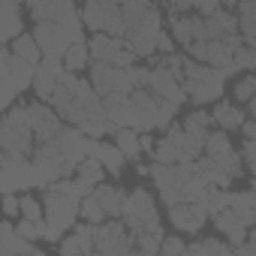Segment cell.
<instances>
[{
	"mask_svg": "<svg viewBox=\"0 0 256 256\" xmlns=\"http://www.w3.org/2000/svg\"><path fill=\"white\" fill-rule=\"evenodd\" d=\"M124 217H133L145 226V232H154V235H166L163 232V223H160V211H157V202L154 196L145 190V187H136L126 193V202H124Z\"/></svg>",
	"mask_w": 256,
	"mask_h": 256,
	"instance_id": "30bf717a",
	"label": "cell"
},
{
	"mask_svg": "<svg viewBox=\"0 0 256 256\" xmlns=\"http://www.w3.org/2000/svg\"><path fill=\"white\" fill-rule=\"evenodd\" d=\"M88 46H90V54H94V60H102V64H114V58L124 52V36H114V34H94L90 40H88Z\"/></svg>",
	"mask_w": 256,
	"mask_h": 256,
	"instance_id": "cb8c5ba5",
	"label": "cell"
},
{
	"mask_svg": "<svg viewBox=\"0 0 256 256\" xmlns=\"http://www.w3.org/2000/svg\"><path fill=\"white\" fill-rule=\"evenodd\" d=\"M82 22L88 30L94 34H114V36H126V22H124V10L114 0H84L82 6Z\"/></svg>",
	"mask_w": 256,
	"mask_h": 256,
	"instance_id": "5b68a950",
	"label": "cell"
},
{
	"mask_svg": "<svg viewBox=\"0 0 256 256\" xmlns=\"http://www.w3.org/2000/svg\"><path fill=\"white\" fill-rule=\"evenodd\" d=\"M247 112H250V118H256V96H253V100L247 102Z\"/></svg>",
	"mask_w": 256,
	"mask_h": 256,
	"instance_id": "11a10c76",
	"label": "cell"
},
{
	"mask_svg": "<svg viewBox=\"0 0 256 256\" xmlns=\"http://www.w3.org/2000/svg\"><path fill=\"white\" fill-rule=\"evenodd\" d=\"M241 157H244L247 172L256 175V139H244V145H241Z\"/></svg>",
	"mask_w": 256,
	"mask_h": 256,
	"instance_id": "ee69618b",
	"label": "cell"
},
{
	"mask_svg": "<svg viewBox=\"0 0 256 256\" xmlns=\"http://www.w3.org/2000/svg\"><path fill=\"white\" fill-rule=\"evenodd\" d=\"M241 136L244 139H256V118H250V120L241 124Z\"/></svg>",
	"mask_w": 256,
	"mask_h": 256,
	"instance_id": "f5cc1de1",
	"label": "cell"
},
{
	"mask_svg": "<svg viewBox=\"0 0 256 256\" xmlns=\"http://www.w3.org/2000/svg\"><path fill=\"white\" fill-rule=\"evenodd\" d=\"M217 10H223V0H196V12L199 16H214Z\"/></svg>",
	"mask_w": 256,
	"mask_h": 256,
	"instance_id": "f907efd6",
	"label": "cell"
},
{
	"mask_svg": "<svg viewBox=\"0 0 256 256\" xmlns=\"http://www.w3.org/2000/svg\"><path fill=\"white\" fill-rule=\"evenodd\" d=\"M235 66L241 72H256V48H250L247 42L235 52Z\"/></svg>",
	"mask_w": 256,
	"mask_h": 256,
	"instance_id": "60d3db41",
	"label": "cell"
},
{
	"mask_svg": "<svg viewBox=\"0 0 256 256\" xmlns=\"http://www.w3.org/2000/svg\"><path fill=\"white\" fill-rule=\"evenodd\" d=\"M24 112H28V124L34 126V133H36V142L58 139V136L64 133V126H66L64 118L54 112V106L46 102V100H40V102H28Z\"/></svg>",
	"mask_w": 256,
	"mask_h": 256,
	"instance_id": "7c38bea8",
	"label": "cell"
},
{
	"mask_svg": "<svg viewBox=\"0 0 256 256\" xmlns=\"http://www.w3.org/2000/svg\"><path fill=\"white\" fill-rule=\"evenodd\" d=\"M42 256L40 244L24 238L18 232V226H12V217H6L4 223H0V256Z\"/></svg>",
	"mask_w": 256,
	"mask_h": 256,
	"instance_id": "2e32d148",
	"label": "cell"
},
{
	"mask_svg": "<svg viewBox=\"0 0 256 256\" xmlns=\"http://www.w3.org/2000/svg\"><path fill=\"white\" fill-rule=\"evenodd\" d=\"M205 157L217 166V169H223V172H229L232 178H241V172H244V157H241V151H235L232 148V142H229V136H226V130H211L208 133V142H205Z\"/></svg>",
	"mask_w": 256,
	"mask_h": 256,
	"instance_id": "8fae6325",
	"label": "cell"
},
{
	"mask_svg": "<svg viewBox=\"0 0 256 256\" xmlns=\"http://www.w3.org/2000/svg\"><path fill=\"white\" fill-rule=\"evenodd\" d=\"M106 172H108V169H106L100 160H94V157H84V160L78 163V169H76V175H78V178H84V181H88V184H94V187H96V184H102Z\"/></svg>",
	"mask_w": 256,
	"mask_h": 256,
	"instance_id": "8d00e7d4",
	"label": "cell"
},
{
	"mask_svg": "<svg viewBox=\"0 0 256 256\" xmlns=\"http://www.w3.org/2000/svg\"><path fill=\"white\" fill-rule=\"evenodd\" d=\"M88 157H94V160H100L106 169H108V175H120L124 172V166H126V154L118 148V145H108V142H100V139H88Z\"/></svg>",
	"mask_w": 256,
	"mask_h": 256,
	"instance_id": "ffe728a7",
	"label": "cell"
},
{
	"mask_svg": "<svg viewBox=\"0 0 256 256\" xmlns=\"http://www.w3.org/2000/svg\"><path fill=\"white\" fill-rule=\"evenodd\" d=\"M160 244H163V238L160 235H154V232H139L136 235V250L139 253H160Z\"/></svg>",
	"mask_w": 256,
	"mask_h": 256,
	"instance_id": "b9f144b4",
	"label": "cell"
},
{
	"mask_svg": "<svg viewBox=\"0 0 256 256\" xmlns=\"http://www.w3.org/2000/svg\"><path fill=\"white\" fill-rule=\"evenodd\" d=\"M0 64H4V108H10V106H16L18 94H24L28 88H34L36 64L18 58L10 46L0 52Z\"/></svg>",
	"mask_w": 256,
	"mask_h": 256,
	"instance_id": "277c9868",
	"label": "cell"
},
{
	"mask_svg": "<svg viewBox=\"0 0 256 256\" xmlns=\"http://www.w3.org/2000/svg\"><path fill=\"white\" fill-rule=\"evenodd\" d=\"M184 124H190V126H205V130H211V124H214V120H211V112H202V108H199V112H190Z\"/></svg>",
	"mask_w": 256,
	"mask_h": 256,
	"instance_id": "7dc6e473",
	"label": "cell"
},
{
	"mask_svg": "<svg viewBox=\"0 0 256 256\" xmlns=\"http://www.w3.org/2000/svg\"><path fill=\"white\" fill-rule=\"evenodd\" d=\"M64 72H66L64 58H42V60L36 64V76H34V90H36V96L48 102V100L54 96V90L60 88Z\"/></svg>",
	"mask_w": 256,
	"mask_h": 256,
	"instance_id": "5bb4252c",
	"label": "cell"
},
{
	"mask_svg": "<svg viewBox=\"0 0 256 256\" xmlns=\"http://www.w3.org/2000/svg\"><path fill=\"white\" fill-rule=\"evenodd\" d=\"M154 148H157V142H154L148 133H142V151H151V154H154Z\"/></svg>",
	"mask_w": 256,
	"mask_h": 256,
	"instance_id": "db71d44e",
	"label": "cell"
},
{
	"mask_svg": "<svg viewBox=\"0 0 256 256\" xmlns=\"http://www.w3.org/2000/svg\"><path fill=\"white\" fill-rule=\"evenodd\" d=\"M18 232L24 235V238H30V241H40L42 238V232H40V223H34V220H18Z\"/></svg>",
	"mask_w": 256,
	"mask_h": 256,
	"instance_id": "681fc988",
	"label": "cell"
},
{
	"mask_svg": "<svg viewBox=\"0 0 256 256\" xmlns=\"http://www.w3.org/2000/svg\"><path fill=\"white\" fill-rule=\"evenodd\" d=\"M208 217L211 214L205 211L202 202H175V205H169V223L178 232H187V235L202 232V226H205Z\"/></svg>",
	"mask_w": 256,
	"mask_h": 256,
	"instance_id": "9a60e30c",
	"label": "cell"
},
{
	"mask_svg": "<svg viewBox=\"0 0 256 256\" xmlns=\"http://www.w3.org/2000/svg\"><path fill=\"white\" fill-rule=\"evenodd\" d=\"M211 220H214L217 232H223V238H226L229 244H235V247H238V244H244V241H247V235H250V232H247L250 226H247V223L232 211V208H226V211L214 214Z\"/></svg>",
	"mask_w": 256,
	"mask_h": 256,
	"instance_id": "7402d4cb",
	"label": "cell"
},
{
	"mask_svg": "<svg viewBox=\"0 0 256 256\" xmlns=\"http://www.w3.org/2000/svg\"><path fill=\"white\" fill-rule=\"evenodd\" d=\"M106 106V118L112 120V126H136V102L133 94H106L102 96Z\"/></svg>",
	"mask_w": 256,
	"mask_h": 256,
	"instance_id": "ac0fdd59",
	"label": "cell"
},
{
	"mask_svg": "<svg viewBox=\"0 0 256 256\" xmlns=\"http://www.w3.org/2000/svg\"><path fill=\"white\" fill-rule=\"evenodd\" d=\"M82 220H88V223H102V220H108V211L102 208V202H100V196H96V190L94 193H88L84 199H82Z\"/></svg>",
	"mask_w": 256,
	"mask_h": 256,
	"instance_id": "d590c367",
	"label": "cell"
},
{
	"mask_svg": "<svg viewBox=\"0 0 256 256\" xmlns=\"http://www.w3.org/2000/svg\"><path fill=\"white\" fill-rule=\"evenodd\" d=\"M199 202H202V205H205V211H208V214L214 217V214H220V211H226V208H229V202H232V190L208 184Z\"/></svg>",
	"mask_w": 256,
	"mask_h": 256,
	"instance_id": "d6a6232c",
	"label": "cell"
},
{
	"mask_svg": "<svg viewBox=\"0 0 256 256\" xmlns=\"http://www.w3.org/2000/svg\"><path fill=\"white\" fill-rule=\"evenodd\" d=\"M96 196L102 202V208L108 211V217H124V202H126V193L120 187H112V184H96Z\"/></svg>",
	"mask_w": 256,
	"mask_h": 256,
	"instance_id": "1f68e13d",
	"label": "cell"
},
{
	"mask_svg": "<svg viewBox=\"0 0 256 256\" xmlns=\"http://www.w3.org/2000/svg\"><path fill=\"white\" fill-rule=\"evenodd\" d=\"M133 102H136V130L139 133H151V130H166L175 120L178 106L157 96L148 88H136L133 90Z\"/></svg>",
	"mask_w": 256,
	"mask_h": 256,
	"instance_id": "7a4b0ae2",
	"label": "cell"
},
{
	"mask_svg": "<svg viewBox=\"0 0 256 256\" xmlns=\"http://www.w3.org/2000/svg\"><path fill=\"white\" fill-rule=\"evenodd\" d=\"M22 0H4V42L10 46L18 34H24V22H22Z\"/></svg>",
	"mask_w": 256,
	"mask_h": 256,
	"instance_id": "4316f807",
	"label": "cell"
},
{
	"mask_svg": "<svg viewBox=\"0 0 256 256\" xmlns=\"http://www.w3.org/2000/svg\"><path fill=\"white\" fill-rule=\"evenodd\" d=\"M34 36H36V42H40V48H42L46 58H64L66 48L72 46V42L66 40L60 22H36Z\"/></svg>",
	"mask_w": 256,
	"mask_h": 256,
	"instance_id": "e0dca14e",
	"label": "cell"
},
{
	"mask_svg": "<svg viewBox=\"0 0 256 256\" xmlns=\"http://www.w3.org/2000/svg\"><path fill=\"white\" fill-rule=\"evenodd\" d=\"M241 0H223V6H238Z\"/></svg>",
	"mask_w": 256,
	"mask_h": 256,
	"instance_id": "9f6ffc18",
	"label": "cell"
},
{
	"mask_svg": "<svg viewBox=\"0 0 256 256\" xmlns=\"http://www.w3.org/2000/svg\"><path fill=\"white\" fill-rule=\"evenodd\" d=\"M160 253H166V256H175V253H190V244L187 241H181V238H175V235H163V244H160Z\"/></svg>",
	"mask_w": 256,
	"mask_h": 256,
	"instance_id": "7bdbcfd3",
	"label": "cell"
},
{
	"mask_svg": "<svg viewBox=\"0 0 256 256\" xmlns=\"http://www.w3.org/2000/svg\"><path fill=\"white\" fill-rule=\"evenodd\" d=\"M112 136H114V145L126 154V160H136L142 154V133L136 126H118Z\"/></svg>",
	"mask_w": 256,
	"mask_h": 256,
	"instance_id": "f546056e",
	"label": "cell"
},
{
	"mask_svg": "<svg viewBox=\"0 0 256 256\" xmlns=\"http://www.w3.org/2000/svg\"><path fill=\"white\" fill-rule=\"evenodd\" d=\"M60 256H82V253H94L96 250V241H94V223H82V226H72V232L66 238H60L58 244Z\"/></svg>",
	"mask_w": 256,
	"mask_h": 256,
	"instance_id": "d6986e66",
	"label": "cell"
},
{
	"mask_svg": "<svg viewBox=\"0 0 256 256\" xmlns=\"http://www.w3.org/2000/svg\"><path fill=\"white\" fill-rule=\"evenodd\" d=\"M30 10V18L34 22H64L66 16L78 12L76 10V0H36Z\"/></svg>",
	"mask_w": 256,
	"mask_h": 256,
	"instance_id": "44dd1931",
	"label": "cell"
},
{
	"mask_svg": "<svg viewBox=\"0 0 256 256\" xmlns=\"http://www.w3.org/2000/svg\"><path fill=\"white\" fill-rule=\"evenodd\" d=\"M253 4H256V0H253Z\"/></svg>",
	"mask_w": 256,
	"mask_h": 256,
	"instance_id": "680465c9",
	"label": "cell"
},
{
	"mask_svg": "<svg viewBox=\"0 0 256 256\" xmlns=\"http://www.w3.org/2000/svg\"><path fill=\"white\" fill-rule=\"evenodd\" d=\"M169 30L172 36L178 40V46H190L193 36H196V16H184V12H172L169 16Z\"/></svg>",
	"mask_w": 256,
	"mask_h": 256,
	"instance_id": "4dcf8cb0",
	"label": "cell"
},
{
	"mask_svg": "<svg viewBox=\"0 0 256 256\" xmlns=\"http://www.w3.org/2000/svg\"><path fill=\"white\" fill-rule=\"evenodd\" d=\"M232 250H235V244L220 241V238H202V241H193V244H190V253H214V256H226V253H232Z\"/></svg>",
	"mask_w": 256,
	"mask_h": 256,
	"instance_id": "74e56055",
	"label": "cell"
},
{
	"mask_svg": "<svg viewBox=\"0 0 256 256\" xmlns=\"http://www.w3.org/2000/svg\"><path fill=\"white\" fill-rule=\"evenodd\" d=\"M250 190H253V196H256V181H253V187H250Z\"/></svg>",
	"mask_w": 256,
	"mask_h": 256,
	"instance_id": "6f0895ef",
	"label": "cell"
},
{
	"mask_svg": "<svg viewBox=\"0 0 256 256\" xmlns=\"http://www.w3.org/2000/svg\"><path fill=\"white\" fill-rule=\"evenodd\" d=\"M4 217H22V196L16 193H4Z\"/></svg>",
	"mask_w": 256,
	"mask_h": 256,
	"instance_id": "f6af8a7d",
	"label": "cell"
},
{
	"mask_svg": "<svg viewBox=\"0 0 256 256\" xmlns=\"http://www.w3.org/2000/svg\"><path fill=\"white\" fill-rule=\"evenodd\" d=\"M30 187H36L34 157L4 151V157H0V190L4 193H24Z\"/></svg>",
	"mask_w": 256,
	"mask_h": 256,
	"instance_id": "8992f818",
	"label": "cell"
},
{
	"mask_svg": "<svg viewBox=\"0 0 256 256\" xmlns=\"http://www.w3.org/2000/svg\"><path fill=\"white\" fill-rule=\"evenodd\" d=\"M166 10H169V16L172 12H190V10H196V0H166Z\"/></svg>",
	"mask_w": 256,
	"mask_h": 256,
	"instance_id": "816d5d0a",
	"label": "cell"
},
{
	"mask_svg": "<svg viewBox=\"0 0 256 256\" xmlns=\"http://www.w3.org/2000/svg\"><path fill=\"white\" fill-rule=\"evenodd\" d=\"M142 88L154 90L157 96H163V100H169V102H175V106H181V102L190 100L184 82L175 78V76L169 72V66H148V76H145V84H142Z\"/></svg>",
	"mask_w": 256,
	"mask_h": 256,
	"instance_id": "4fadbf2b",
	"label": "cell"
},
{
	"mask_svg": "<svg viewBox=\"0 0 256 256\" xmlns=\"http://www.w3.org/2000/svg\"><path fill=\"white\" fill-rule=\"evenodd\" d=\"M46 223H52L54 229L66 232L78 223L82 217V199L72 196V193H64V190H46Z\"/></svg>",
	"mask_w": 256,
	"mask_h": 256,
	"instance_id": "9c48e42d",
	"label": "cell"
},
{
	"mask_svg": "<svg viewBox=\"0 0 256 256\" xmlns=\"http://www.w3.org/2000/svg\"><path fill=\"white\" fill-rule=\"evenodd\" d=\"M34 142H36V133L28 124L24 106H10L4 114V124H0V148L10 154L34 157Z\"/></svg>",
	"mask_w": 256,
	"mask_h": 256,
	"instance_id": "3957f363",
	"label": "cell"
},
{
	"mask_svg": "<svg viewBox=\"0 0 256 256\" xmlns=\"http://www.w3.org/2000/svg\"><path fill=\"white\" fill-rule=\"evenodd\" d=\"M160 30H163V16L157 6H148L145 16L126 30L124 42L130 46L139 58H154L157 54V40H160Z\"/></svg>",
	"mask_w": 256,
	"mask_h": 256,
	"instance_id": "ba28073f",
	"label": "cell"
},
{
	"mask_svg": "<svg viewBox=\"0 0 256 256\" xmlns=\"http://www.w3.org/2000/svg\"><path fill=\"white\" fill-rule=\"evenodd\" d=\"M205 64L217 66L226 78L238 72V66H235V52L226 46V40H208V58H205Z\"/></svg>",
	"mask_w": 256,
	"mask_h": 256,
	"instance_id": "484cf974",
	"label": "cell"
},
{
	"mask_svg": "<svg viewBox=\"0 0 256 256\" xmlns=\"http://www.w3.org/2000/svg\"><path fill=\"white\" fill-rule=\"evenodd\" d=\"M253 96H256V72H247V76H241L235 82V100L247 106Z\"/></svg>",
	"mask_w": 256,
	"mask_h": 256,
	"instance_id": "ab89813d",
	"label": "cell"
},
{
	"mask_svg": "<svg viewBox=\"0 0 256 256\" xmlns=\"http://www.w3.org/2000/svg\"><path fill=\"white\" fill-rule=\"evenodd\" d=\"M247 112H241V106H235V102H229V100H217L214 102V108H211V120H214V126H220V130H226V133H232V130H241V124L247 120L244 118Z\"/></svg>",
	"mask_w": 256,
	"mask_h": 256,
	"instance_id": "603a6c76",
	"label": "cell"
},
{
	"mask_svg": "<svg viewBox=\"0 0 256 256\" xmlns=\"http://www.w3.org/2000/svg\"><path fill=\"white\" fill-rule=\"evenodd\" d=\"M187 54H190L193 60H202V64H205V58H208V40H193V42L187 46Z\"/></svg>",
	"mask_w": 256,
	"mask_h": 256,
	"instance_id": "c3c4849f",
	"label": "cell"
},
{
	"mask_svg": "<svg viewBox=\"0 0 256 256\" xmlns=\"http://www.w3.org/2000/svg\"><path fill=\"white\" fill-rule=\"evenodd\" d=\"M178 48V40L172 36V30H160V40H157V54H172Z\"/></svg>",
	"mask_w": 256,
	"mask_h": 256,
	"instance_id": "bcb514c9",
	"label": "cell"
},
{
	"mask_svg": "<svg viewBox=\"0 0 256 256\" xmlns=\"http://www.w3.org/2000/svg\"><path fill=\"white\" fill-rule=\"evenodd\" d=\"M22 217H24V220H34V223L46 220V202H40L36 196L22 193Z\"/></svg>",
	"mask_w": 256,
	"mask_h": 256,
	"instance_id": "f35d334b",
	"label": "cell"
},
{
	"mask_svg": "<svg viewBox=\"0 0 256 256\" xmlns=\"http://www.w3.org/2000/svg\"><path fill=\"white\" fill-rule=\"evenodd\" d=\"M10 48H12V52H16L18 58H24V60H30V64H40V60L46 58L34 34H18V36H16V40L10 42Z\"/></svg>",
	"mask_w": 256,
	"mask_h": 256,
	"instance_id": "836d02e7",
	"label": "cell"
},
{
	"mask_svg": "<svg viewBox=\"0 0 256 256\" xmlns=\"http://www.w3.org/2000/svg\"><path fill=\"white\" fill-rule=\"evenodd\" d=\"M235 16H238L244 42L250 48H256V4H253V0H241V4L235 6Z\"/></svg>",
	"mask_w": 256,
	"mask_h": 256,
	"instance_id": "83f0119b",
	"label": "cell"
},
{
	"mask_svg": "<svg viewBox=\"0 0 256 256\" xmlns=\"http://www.w3.org/2000/svg\"><path fill=\"white\" fill-rule=\"evenodd\" d=\"M229 208H232L250 229L256 226V196H253V190H232Z\"/></svg>",
	"mask_w": 256,
	"mask_h": 256,
	"instance_id": "f1b7e54d",
	"label": "cell"
},
{
	"mask_svg": "<svg viewBox=\"0 0 256 256\" xmlns=\"http://www.w3.org/2000/svg\"><path fill=\"white\" fill-rule=\"evenodd\" d=\"M90 46L88 42H72L70 48H66V54H64V64H66V70H72V72H82L88 64H90Z\"/></svg>",
	"mask_w": 256,
	"mask_h": 256,
	"instance_id": "e575fe53",
	"label": "cell"
},
{
	"mask_svg": "<svg viewBox=\"0 0 256 256\" xmlns=\"http://www.w3.org/2000/svg\"><path fill=\"white\" fill-rule=\"evenodd\" d=\"M94 241H96V253H106V256H120V253L136 250V235L124 223V217H108V220L96 223Z\"/></svg>",
	"mask_w": 256,
	"mask_h": 256,
	"instance_id": "52a82bcc",
	"label": "cell"
},
{
	"mask_svg": "<svg viewBox=\"0 0 256 256\" xmlns=\"http://www.w3.org/2000/svg\"><path fill=\"white\" fill-rule=\"evenodd\" d=\"M223 84H226V76L211 66V64H202V60H193L187 54V70H184V88H187V96L193 106H208V102H217L223 96Z\"/></svg>",
	"mask_w": 256,
	"mask_h": 256,
	"instance_id": "6da1fadb",
	"label": "cell"
},
{
	"mask_svg": "<svg viewBox=\"0 0 256 256\" xmlns=\"http://www.w3.org/2000/svg\"><path fill=\"white\" fill-rule=\"evenodd\" d=\"M205 18V16H202ZM205 34L208 40H226L232 34H241V24H238V16L235 12H226V10H217L214 16L205 18Z\"/></svg>",
	"mask_w": 256,
	"mask_h": 256,
	"instance_id": "d4e9b609",
	"label": "cell"
}]
</instances>
